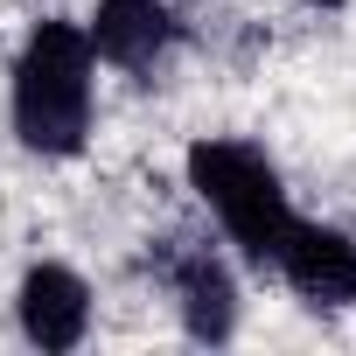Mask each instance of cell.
<instances>
[{"mask_svg": "<svg viewBox=\"0 0 356 356\" xmlns=\"http://www.w3.org/2000/svg\"><path fill=\"white\" fill-rule=\"evenodd\" d=\"M98 119V56L84 22L42 15L8 63V126L35 161H77Z\"/></svg>", "mask_w": 356, "mask_h": 356, "instance_id": "6da1fadb", "label": "cell"}, {"mask_svg": "<svg viewBox=\"0 0 356 356\" xmlns=\"http://www.w3.org/2000/svg\"><path fill=\"white\" fill-rule=\"evenodd\" d=\"M182 182L245 266H273V245L293 224V196H286V175L266 147L231 140V133H203L182 154Z\"/></svg>", "mask_w": 356, "mask_h": 356, "instance_id": "7a4b0ae2", "label": "cell"}, {"mask_svg": "<svg viewBox=\"0 0 356 356\" xmlns=\"http://www.w3.org/2000/svg\"><path fill=\"white\" fill-rule=\"evenodd\" d=\"M273 273L307 314H342V307H356V231L293 217L273 245Z\"/></svg>", "mask_w": 356, "mask_h": 356, "instance_id": "3957f363", "label": "cell"}, {"mask_svg": "<svg viewBox=\"0 0 356 356\" xmlns=\"http://www.w3.org/2000/svg\"><path fill=\"white\" fill-rule=\"evenodd\" d=\"M91 321H98V293H91V280L77 266H63V259L22 266V280H15V328H22L29 349L70 356V349L91 342Z\"/></svg>", "mask_w": 356, "mask_h": 356, "instance_id": "277c9868", "label": "cell"}, {"mask_svg": "<svg viewBox=\"0 0 356 356\" xmlns=\"http://www.w3.org/2000/svg\"><path fill=\"white\" fill-rule=\"evenodd\" d=\"M168 293H175V321H182L189 342L224 349L238 335L245 300H238V273L217 245H175L168 252Z\"/></svg>", "mask_w": 356, "mask_h": 356, "instance_id": "5b68a950", "label": "cell"}, {"mask_svg": "<svg viewBox=\"0 0 356 356\" xmlns=\"http://www.w3.org/2000/svg\"><path fill=\"white\" fill-rule=\"evenodd\" d=\"M84 35H91V56L105 70L147 77L175 49V8H168V0H91Z\"/></svg>", "mask_w": 356, "mask_h": 356, "instance_id": "8992f818", "label": "cell"}, {"mask_svg": "<svg viewBox=\"0 0 356 356\" xmlns=\"http://www.w3.org/2000/svg\"><path fill=\"white\" fill-rule=\"evenodd\" d=\"M300 8H314V15H342L349 0H300Z\"/></svg>", "mask_w": 356, "mask_h": 356, "instance_id": "52a82bcc", "label": "cell"}]
</instances>
